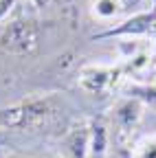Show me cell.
<instances>
[{
    "label": "cell",
    "instance_id": "cell-3",
    "mask_svg": "<svg viewBox=\"0 0 156 158\" xmlns=\"http://www.w3.org/2000/svg\"><path fill=\"white\" fill-rule=\"evenodd\" d=\"M152 29H156V9L145 11V13H136L132 18H128L125 22H121L119 27H112L103 33H97L95 40H106V37H119V35H145Z\"/></svg>",
    "mask_w": 156,
    "mask_h": 158
},
{
    "label": "cell",
    "instance_id": "cell-6",
    "mask_svg": "<svg viewBox=\"0 0 156 158\" xmlns=\"http://www.w3.org/2000/svg\"><path fill=\"white\" fill-rule=\"evenodd\" d=\"M73 158H88V125H77L66 141Z\"/></svg>",
    "mask_w": 156,
    "mask_h": 158
},
{
    "label": "cell",
    "instance_id": "cell-13",
    "mask_svg": "<svg viewBox=\"0 0 156 158\" xmlns=\"http://www.w3.org/2000/svg\"><path fill=\"white\" fill-rule=\"evenodd\" d=\"M5 158H37V156H22V154H9Z\"/></svg>",
    "mask_w": 156,
    "mask_h": 158
},
{
    "label": "cell",
    "instance_id": "cell-9",
    "mask_svg": "<svg viewBox=\"0 0 156 158\" xmlns=\"http://www.w3.org/2000/svg\"><path fill=\"white\" fill-rule=\"evenodd\" d=\"M95 9H97V13L103 15V18H112V15H116L121 11V5L116 2V0H97Z\"/></svg>",
    "mask_w": 156,
    "mask_h": 158
},
{
    "label": "cell",
    "instance_id": "cell-2",
    "mask_svg": "<svg viewBox=\"0 0 156 158\" xmlns=\"http://www.w3.org/2000/svg\"><path fill=\"white\" fill-rule=\"evenodd\" d=\"M37 24L33 20H15L0 33V48L9 55H29L37 48Z\"/></svg>",
    "mask_w": 156,
    "mask_h": 158
},
{
    "label": "cell",
    "instance_id": "cell-14",
    "mask_svg": "<svg viewBox=\"0 0 156 158\" xmlns=\"http://www.w3.org/2000/svg\"><path fill=\"white\" fill-rule=\"evenodd\" d=\"M33 2H35L37 7H46V5H48V0H33Z\"/></svg>",
    "mask_w": 156,
    "mask_h": 158
},
{
    "label": "cell",
    "instance_id": "cell-5",
    "mask_svg": "<svg viewBox=\"0 0 156 158\" xmlns=\"http://www.w3.org/2000/svg\"><path fill=\"white\" fill-rule=\"evenodd\" d=\"M108 149V127L101 118L88 125V158H103Z\"/></svg>",
    "mask_w": 156,
    "mask_h": 158
},
{
    "label": "cell",
    "instance_id": "cell-4",
    "mask_svg": "<svg viewBox=\"0 0 156 158\" xmlns=\"http://www.w3.org/2000/svg\"><path fill=\"white\" fill-rule=\"evenodd\" d=\"M116 75H119V70H114V68H101V66L97 68V66H92V68H86L82 73L79 84H82L84 90H88L92 94H99V92L110 88V84L114 81Z\"/></svg>",
    "mask_w": 156,
    "mask_h": 158
},
{
    "label": "cell",
    "instance_id": "cell-7",
    "mask_svg": "<svg viewBox=\"0 0 156 158\" xmlns=\"http://www.w3.org/2000/svg\"><path fill=\"white\" fill-rule=\"evenodd\" d=\"M114 116H116V121L121 123L123 130H130L141 118V103L136 101V99H128V101H123L119 108H116Z\"/></svg>",
    "mask_w": 156,
    "mask_h": 158
},
{
    "label": "cell",
    "instance_id": "cell-10",
    "mask_svg": "<svg viewBox=\"0 0 156 158\" xmlns=\"http://www.w3.org/2000/svg\"><path fill=\"white\" fill-rule=\"evenodd\" d=\"M139 158H156V141L145 143V145L139 149Z\"/></svg>",
    "mask_w": 156,
    "mask_h": 158
},
{
    "label": "cell",
    "instance_id": "cell-1",
    "mask_svg": "<svg viewBox=\"0 0 156 158\" xmlns=\"http://www.w3.org/2000/svg\"><path fill=\"white\" fill-rule=\"evenodd\" d=\"M57 112L55 99H27V101L0 108V130H27L46 123Z\"/></svg>",
    "mask_w": 156,
    "mask_h": 158
},
{
    "label": "cell",
    "instance_id": "cell-11",
    "mask_svg": "<svg viewBox=\"0 0 156 158\" xmlns=\"http://www.w3.org/2000/svg\"><path fill=\"white\" fill-rule=\"evenodd\" d=\"M11 5H13V0H0V18H5L9 13Z\"/></svg>",
    "mask_w": 156,
    "mask_h": 158
},
{
    "label": "cell",
    "instance_id": "cell-16",
    "mask_svg": "<svg viewBox=\"0 0 156 158\" xmlns=\"http://www.w3.org/2000/svg\"><path fill=\"white\" fill-rule=\"evenodd\" d=\"M154 5H156V0H154Z\"/></svg>",
    "mask_w": 156,
    "mask_h": 158
},
{
    "label": "cell",
    "instance_id": "cell-12",
    "mask_svg": "<svg viewBox=\"0 0 156 158\" xmlns=\"http://www.w3.org/2000/svg\"><path fill=\"white\" fill-rule=\"evenodd\" d=\"M116 2L121 5V9H132V7H136L141 2V0H116Z\"/></svg>",
    "mask_w": 156,
    "mask_h": 158
},
{
    "label": "cell",
    "instance_id": "cell-8",
    "mask_svg": "<svg viewBox=\"0 0 156 158\" xmlns=\"http://www.w3.org/2000/svg\"><path fill=\"white\" fill-rule=\"evenodd\" d=\"M128 97L136 99L139 103H147L150 108L156 110V86H130Z\"/></svg>",
    "mask_w": 156,
    "mask_h": 158
},
{
    "label": "cell",
    "instance_id": "cell-15",
    "mask_svg": "<svg viewBox=\"0 0 156 158\" xmlns=\"http://www.w3.org/2000/svg\"><path fill=\"white\" fill-rule=\"evenodd\" d=\"M0 158H5V154H2V152H0Z\"/></svg>",
    "mask_w": 156,
    "mask_h": 158
}]
</instances>
